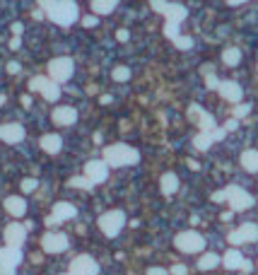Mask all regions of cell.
I'll use <instances>...</instances> for the list:
<instances>
[{
  "label": "cell",
  "instance_id": "cell-47",
  "mask_svg": "<svg viewBox=\"0 0 258 275\" xmlns=\"http://www.w3.org/2000/svg\"><path fill=\"white\" fill-rule=\"evenodd\" d=\"M22 104H24V107H32V97L24 94V97H22Z\"/></svg>",
  "mask_w": 258,
  "mask_h": 275
},
{
  "label": "cell",
  "instance_id": "cell-10",
  "mask_svg": "<svg viewBox=\"0 0 258 275\" xmlns=\"http://www.w3.org/2000/svg\"><path fill=\"white\" fill-rule=\"evenodd\" d=\"M256 239H258V224L246 222V224H241L239 229L229 232L227 241H229L232 246H239V244H251V241H256Z\"/></svg>",
  "mask_w": 258,
  "mask_h": 275
},
{
  "label": "cell",
  "instance_id": "cell-2",
  "mask_svg": "<svg viewBox=\"0 0 258 275\" xmlns=\"http://www.w3.org/2000/svg\"><path fill=\"white\" fill-rule=\"evenodd\" d=\"M140 152L130 145H109L104 150V162L109 166H133L138 165Z\"/></svg>",
  "mask_w": 258,
  "mask_h": 275
},
{
  "label": "cell",
  "instance_id": "cell-15",
  "mask_svg": "<svg viewBox=\"0 0 258 275\" xmlns=\"http://www.w3.org/2000/svg\"><path fill=\"white\" fill-rule=\"evenodd\" d=\"M0 140H5L7 145H17L24 140V128L19 123H5L0 126Z\"/></svg>",
  "mask_w": 258,
  "mask_h": 275
},
{
  "label": "cell",
  "instance_id": "cell-9",
  "mask_svg": "<svg viewBox=\"0 0 258 275\" xmlns=\"http://www.w3.org/2000/svg\"><path fill=\"white\" fill-rule=\"evenodd\" d=\"M19 261H22V251L19 249L2 246L0 249V275H15Z\"/></svg>",
  "mask_w": 258,
  "mask_h": 275
},
{
  "label": "cell",
  "instance_id": "cell-27",
  "mask_svg": "<svg viewBox=\"0 0 258 275\" xmlns=\"http://www.w3.org/2000/svg\"><path fill=\"white\" fill-rule=\"evenodd\" d=\"M210 145H212V135H210V133H198V135L193 138V147L201 150V152L210 150Z\"/></svg>",
  "mask_w": 258,
  "mask_h": 275
},
{
  "label": "cell",
  "instance_id": "cell-50",
  "mask_svg": "<svg viewBox=\"0 0 258 275\" xmlns=\"http://www.w3.org/2000/svg\"><path fill=\"white\" fill-rule=\"evenodd\" d=\"M2 102H5V97H2V94H0V104H2Z\"/></svg>",
  "mask_w": 258,
  "mask_h": 275
},
{
  "label": "cell",
  "instance_id": "cell-26",
  "mask_svg": "<svg viewBox=\"0 0 258 275\" xmlns=\"http://www.w3.org/2000/svg\"><path fill=\"white\" fill-rule=\"evenodd\" d=\"M220 266V256L217 254H203L201 261H198V268L201 271H212V268H217Z\"/></svg>",
  "mask_w": 258,
  "mask_h": 275
},
{
  "label": "cell",
  "instance_id": "cell-41",
  "mask_svg": "<svg viewBox=\"0 0 258 275\" xmlns=\"http://www.w3.org/2000/svg\"><path fill=\"white\" fill-rule=\"evenodd\" d=\"M148 275H169V273H166L164 268H159V266H155V268H150V271H148Z\"/></svg>",
  "mask_w": 258,
  "mask_h": 275
},
{
  "label": "cell",
  "instance_id": "cell-1",
  "mask_svg": "<svg viewBox=\"0 0 258 275\" xmlns=\"http://www.w3.org/2000/svg\"><path fill=\"white\" fill-rule=\"evenodd\" d=\"M41 7L46 10V15L53 19L55 24H60V27H70L75 19L80 17V10H77V5L75 2H41Z\"/></svg>",
  "mask_w": 258,
  "mask_h": 275
},
{
  "label": "cell",
  "instance_id": "cell-33",
  "mask_svg": "<svg viewBox=\"0 0 258 275\" xmlns=\"http://www.w3.org/2000/svg\"><path fill=\"white\" fill-rule=\"evenodd\" d=\"M174 44H176V49H181V51H188V49L193 46V39H191V37H179L176 41H174Z\"/></svg>",
  "mask_w": 258,
  "mask_h": 275
},
{
  "label": "cell",
  "instance_id": "cell-21",
  "mask_svg": "<svg viewBox=\"0 0 258 275\" xmlns=\"http://www.w3.org/2000/svg\"><path fill=\"white\" fill-rule=\"evenodd\" d=\"M77 215V208L73 203H55L53 205V218L58 222H65V220H73Z\"/></svg>",
  "mask_w": 258,
  "mask_h": 275
},
{
  "label": "cell",
  "instance_id": "cell-3",
  "mask_svg": "<svg viewBox=\"0 0 258 275\" xmlns=\"http://www.w3.org/2000/svg\"><path fill=\"white\" fill-rule=\"evenodd\" d=\"M73 73H75V63H73V58H68V55L53 58L49 63V75H51L53 82H68L73 77Z\"/></svg>",
  "mask_w": 258,
  "mask_h": 275
},
{
  "label": "cell",
  "instance_id": "cell-14",
  "mask_svg": "<svg viewBox=\"0 0 258 275\" xmlns=\"http://www.w3.org/2000/svg\"><path fill=\"white\" fill-rule=\"evenodd\" d=\"M24 239H27V227H24V224L12 222V224H7V227H5V241H7V246H12V249H22Z\"/></svg>",
  "mask_w": 258,
  "mask_h": 275
},
{
  "label": "cell",
  "instance_id": "cell-43",
  "mask_svg": "<svg viewBox=\"0 0 258 275\" xmlns=\"http://www.w3.org/2000/svg\"><path fill=\"white\" fill-rule=\"evenodd\" d=\"M7 73H19V63H7Z\"/></svg>",
  "mask_w": 258,
  "mask_h": 275
},
{
  "label": "cell",
  "instance_id": "cell-28",
  "mask_svg": "<svg viewBox=\"0 0 258 275\" xmlns=\"http://www.w3.org/2000/svg\"><path fill=\"white\" fill-rule=\"evenodd\" d=\"M222 60L227 63V65H239V60H241V51L239 49H224V54H222Z\"/></svg>",
  "mask_w": 258,
  "mask_h": 275
},
{
  "label": "cell",
  "instance_id": "cell-46",
  "mask_svg": "<svg viewBox=\"0 0 258 275\" xmlns=\"http://www.w3.org/2000/svg\"><path fill=\"white\" fill-rule=\"evenodd\" d=\"M19 44H22V41H19V37H15L12 41H10V49H15V51H17V49H19Z\"/></svg>",
  "mask_w": 258,
  "mask_h": 275
},
{
  "label": "cell",
  "instance_id": "cell-12",
  "mask_svg": "<svg viewBox=\"0 0 258 275\" xmlns=\"http://www.w3.org/2000/svg\"><path fill=\"white\" fill-rule=\"evenodd\" d=\"M85 176H87L92 183L106 181V176H109V165H106L104 160H92V162L85 165Z\"/></svg>",
  "mask_w": 258,
  "mask_h": 275
},
{
  "label": "cell",
  "instance_id": "cell-13",
  "mask_svg": "<svg viewBox=\"0 0 258 275\" xmlns=\"http://www.w3.org/2000/svg\"><path fill=\"white\" fill-rule=\"evenodd\" d=\"M99 273V266L92 256H77L70 263V275H97Z\"/></svg>",
  "mask_w": 258,
  "mask_h": 275
},
{
  "label": "cell",
  "instance_id": "cell-16",
  "mask_svg": "<svg viewBox=\"0 0 258 275\" xmlns=\"http://www.w3.org/2000/svg\"><path fill=\"white\" fill-rule=\"evenodd\" d=\"M222 263H224V268H227V271H239V268H244V271H251V263L241 256L237 249L227 251V254H224V258H222Z\"/></svg>",
  "mask_w": 258,
  "mask_h": 275
},
{
  "label": "cell",
  "instance_id": "cell-30",
  "mask_svg": "<svg viewBox=\"0 0 258 275\" xmlns=\"http://www.w3.org/2000/svg\"><path fill=\"white\" fill-rule=\"evenodd\" d=\"M210 68H212V65H205V70H203V73H205V82H207V87H210V90H217V87H220V80L212 75Z\"/></svg>",
  "mask_w": 258,
  "mask_h": 275
},
{
  "label": "cell",
  "instance_id": "cell-45",
  "mask_svg": "<svg viewBox=\"0 0 258 275\" xmlns=\"http://www.w3.org/2000/svg\"><path fill=\"white\" fill-rule=\"evenodd\" d=\"M46 224H49V227H55V224H60V222L55 220L53 215H49V218H46Z\"/></svg>",
  "mask_w": 258,
  "mask_h": 275
},
{
  "label": "cell",
  "instance_id": "cell-48",
  "mask_svg": "<svg viewBox=\"0 0 258 275\" xmlns=\"http://www.w3.org/2000/svg\"><path fill=\"white\" fill-rule=\"evenodd\" d=\"M102 104H111V94H102Z\"/></svg>",
  "mask_w": 258,
  "mask_h": 275
},
{
  "label": "cell",
  "instance_id": "cell-6",
  "mask_svg": "<svg viewBox=\"0 0 258 275\" xmlns=\"http://www.w3.org/2000/svg\"><path fill=\"white\" fill-rule=\"evenodd\" d=\"M123 224H126V215L121 210H109V213H104L99 218V227H102V232L106 237H116L123 229Z\"/></svg>",
  "mask_w": 258,
  "mask_h": 275
},
{
  "label": "cell",
  "instance_id": "cell-38",
  "mask_svg": "<svg viewBox=\"0 0 258 275\" xmlns=\"http://www.w3.org/2000/svg\"><path fill=\"white\" fill-rule=\"evenodd\" d=\"M212 201H215V203L227 201V193H224V191H215V193H212Z\"/></svg>",
  "mask_w": 258,
  "mask_h": 275
},
{
  "label": "cell",
  "instance_id": "cell-36",
  "mask_svg": "<svg viewBox=\"0 0 258 275\" xmlns=\"http://www.w3.org/2000/svg\"><path fill=\"white\" fill-rule=\"evenodd\" d=\"M210 135H212V140H224V135H227V130H224V128H215V130H212V133H210Z\"/></svg>",
  "mask_w": 258,
  "mask_h": 275
},
{
  "label": "cell",
  "instance_id": "cell-5",
  "mask_svg": "<svg viewBox=\"0 0 258 275\" xmlns=\"http://www.w3.org/2000/svg\"><path fill=\"white\" fill-rule=\"evenodd\" d=\"M174 244H176V249L184 251V254H198V251L205 249V239L201 237L198 232H181V234H176Z\"/></svg>",
  "mask_w": 258,
  "mask_h": 275
},
{
  "label": "cell",
  "instance_id": "cell-29",
  "mask_svg": "<svg viewBox=\"0 0 258 275\" xmlns=\"http://www.w3.org/2000/svg\"><path fill=\"white\" fill-rule=\"evenodd\" d=\"M111 77H113L116 82H126V80H130V68H126V65H118V68H113Z\"/></svg>",
  "mask_w": 258,
  "mask_h": 275
},
{
  "label": "cell",
  "instance_id": "cell-44",
  "mask_svg": "<svg viewBox=\"0 0 258 275\" xmlns=\"http://www.w3.org/2000/svg\"><path fill=\"white\" fill-rule=\"evenodd\" d=\"M22 29H24V27H22L19 22H15V24H12V32H15V37H19V34H22Z\"/></svg>",
  "mask_w": 258,
  "mask_h": 275
},
{
  "label": "cell",
  "instance_id": "cell-17",
  "mask_svg": "<svg viewBox=\"0 0 258 275\" xmlns=\"http://www.w3.org/2000/svg\"><path fill=\"white\" fill-rule=\"evenodd\" d=\"M217 92H220V97H224L227 102H237V104L241 102V94H244V90L239 87V82H234V80H224V82H220Z\"/></svg>",
  "mask_w": 258,
  "mask_h": 275
},
{
  "label": "cell",
  "instance_id": "cell-49",
  "mask_svg": "<svg viewBox=\"0 0 258 275\" xmlns=\"http://www.w3.org/2000/svg\"><path fill=\"white\" fill-rule=\"evenodd\" d=\"M186 165L191 166V169H198V166H201V165H198V162H193V160H188V162H186Z\"/></svg>",
  "mask_w": 258,
  "mask_h": 275
},
{
  "label": "cell",
  "instance_id": "cell-19",
  "mask_svg": "<svg viewBox=\"0 0 258 275\" xmlns=\"http://www.w3.org/2000/svg\"><path fill=\"white\" fill-rule=\"evenodd\" d=\"M191 118L198 121L201 133H212V130H215V118H212L210 113H205L203 109H198V107H191Z\"/></svg>",
  "mask_w": 258,
  "mask_h": 275
},
{
  "label": "cell",
  "instance_id": "cell-4",
  "mask_svg": "<svg viewBox=\"0 0 258 275\" xmlns=\"http://www.w3.org/2000/svg\"><path fill=\"white\" fill-rule=\"evenodd\" d=\"M29 90H32V92H41V97H44L46 102H55V99L60 97V87H58V82H53L51 77H44V75L32 77Z\"/></svg>",
  "mask_w": 258,
  "mask_h": 275
},
{
  "label": "cell",
  "instance_id": "cell-18",
  "mask_svg": "<svg viewBox=\"0 0 258 275\" xmlns=\"http://www.w3.org/2000/svg\"><path fill=\"white\" fill-rule=\"evenodd\" d=\"M77 121V111L73 107H55L53 109V123L55 126H73Z\"/></svg>",
  "mask_w": 258,
  "mask_h": 275
},
{
  "label": "cell",
  "instance_id": "cell-23",
  "mask_svg": "<svg viewBox=\"0 0 258 275\" xmlns=\"http://www.w3.org/2000/svg\"><path fill=\"white\" fill-rule=\"evenodd\" d=\"M41 150L44 152H49V155H58L60 152V147H63V140H60V135H55V133H49V135H44L41 138Z\"/></svg>",
  "mask_w": 258,
  "mask_h": 275
},
{
  "label": "cell",
  "instance_id": "cell-8",
  "mask_svg": "<svg viewBox=\"0 0 258 275\" xmlns=\"http://www.w3.org/2000/svg\"><path fill=\"white\" fill-rule=\"evenodd\" d=\"M224 193H227V201L232 205V213H244V210H249L254 205V196L246 193L239 186H229Z\"/></svg>",
  "mask_w": 258,
  "mask_h": 275
},
{
  "label": "cell",
  "instance_id": "cell-35",
  "mask_svg": "<svg viewBox=\"0 0 258 275\" xmlns=\"http://www.w3.org/2000/svg\"><path fill=\"white\" fill-rule=\"evenodd\" d=\"M37 186H39L37 179H24V181H22V191H24V193H32V191H37Z\"/></svg>",
  "mask_w": 258,
  "mask_h": 275
},
{
  "label": "cell",
  "instance_id": "cell-11",
  "mask_svg": "<svg viewBox=\"0 0 258 275\" xmlns=\"http://www.w3.org/2000/svg\"><path fill=\"white\" fill-rule=\"evenodd\" d=\"M68 237L65 234H60V232H46L44 239H41V249L46 251V254H60V251H65L68 249Z\"/></svg>",
  "mask_w": 258,
  "mask_h": 275
},
{
  "label": "cell",
  "instance_id": "cell-32",
  "mask_svg": "<svg viewBox=\"0 0 258 275\" xmlns=\"http://www.w3.org/2000/svg\"><path fill=\"white\" fill-rule=\"evenodd\" d=\"M164 34L169 39H174V41H176V39L181 37V34H179V24H171V22H166V27H164Z\"/></svg>",
  "mask_w": 258,
  "mask_h": 275
},
{
  "label": "cell",
  "instance_id": "cell-22",
  "mask_svg": "<svg viewBox=\"0 0 258 275\" xmlns=\"http://www.w3.org/2000/svg\"><path fill=\"white\" fill-rule=\"evenodd\" d=\"M159 188H162V193H164V196H174V193L179 191V176H176L174 171L162 174V179H159Z\"/></svg>",
  "mask_w": 258,
  "mask_h": 275
},
{
  "label": "cell",
  "instance_id": "cell-24",
  "mask_svg": "<svg viewBox=\"0 0 258 275\" xmlns=\"http://www.w3.org/2000/svg\"><path fill=\"white\" fill-rule=\"evenodd\" d=\"M241 166L246 171H258V150H246L241 155Z\"/></svg>",
  "mask_w": 258,
  "mask_h": 275
},
{
  "label": "cell",
  "instance_id": "cell-42",
  "mask_svg": "<svg viewBox=\"0 0 258 275\" xmlns=\"http://www.w3.org/2000/svg\"><path fill=\"white\" fill-rule=\"evenodd\" d=\"M128 32H126V29H118V32H116V39H118V41H128Z\"/></svg>",
  "mask_w": 258,
  "mask_h": 275
},
{
  "label": "cell",
  "instance_id": "cell-25",
  "mask_svg": "<svg viewBox=\"0 0 258 275\" xmlns=\"http://www.w3.org/2000/svg\"><path fill=\"white\" fill-rule=\"evenodd\" d=\"M116 0H94L92 2V10L94 15H109V12H113L116 10Z\"/></svg>",
  "mask_w": 258,
  "mask_h": 275
},
{
  "label": "cell",
  "instance_id": "cell-39",
  "mask_svg": "<svg viewBox=\"0 0 258 275\" xmlns=\"http://www.w3.org/2000/svg\"><path fill=\"white\" fill-rule=\"evenodd\" d=\"M186 273H188L186 266H174V268H171V275H186Z\"/></svg>",
  "mask_w": 258,
  "mask_h": 275
},
{
  "label": "cell",
  "instance_id": "cell-34",
  "mask_svg": "<svg viewBox=\"0 0 258 275\" xmlns=\"http://www.w3.org/2000/svg\"><path fill=\"white\" fill-rule=\"evenodd\" d=\"M251 113V104H239V107H234V118H244V116H249Z\"/></svg>",
  "mask_w": 258,
  "mask_h": 275
},
{
  "label": "cell",
  "instance_id": "cell-31",
  "mask_svg": "<svg viewBox=\"0 0 258 275\" xmlns=\"http://www.w3.org/2000/svg\"><path fill=\"white\" fill-rule=\"evenodd\" d=\"M70 186H73V188H92L94 183L90 181V179H87V176H73V179H70Z\"/></svg>",
  "mask_w": 258,
  "mask_h": 275
},
{
  "label": "cell",
  "instance_id": "cell-7",
  "mask_svg": "<svg viewBox=\"0 0 258 275\" xmlns=\"http://www.w3.org/2000/svg\"><path fill=\"white\" fill-rule=\"evenodd\" d=\"M159 15H164L166 22H171V24H179L181 19H186L188 15V10H186L184 5H179V2H159V0H152L150 2Z\"/></svg>",
  "mask_w": 258,
  "mask_h": 275
},
{
  "label": "cell",
  "instance_id": "cell-20",
  "mask_svg": "<svg viewBox=\"0 0 258 275\" xmlns=\"http://www.w3.org/2000/svg\"><path fill=\"white\" fill-rule=\"evenodd\" d=\"M5 210H7L12 218H22V215L27 213V203H24V198H19V196H7V198H5Z\"/></svg>",
  "mask_w": 258,
  "mask_h": 275
},
{
  "label": "cell",
  "instance_id": "cell-51",
  "mask_svg": "<svg viewBox=\"0 0 258 275\" xmlns=\"http://www.w3.org/2000/svg\"><path fill=\"white\" fill-rule=\"evenodd\" d=\"M60 275H70V273H60Z\"/></svg>",
  "mask_w": 258,
  "mask_h": 275
},
{
  "label": "cell",
  "instance_id": "cell-40",
  "mask_svg": "<svg viewBox=\"0 0 258 275\" xmlns=\"http://www.w3.org/2000/svg\"><path fill=\"white\" fill-rule=\"evenodd\" d=\"M82 24H85V27H94V24H97V17H94V15H87V17H82Z\"/></svg>",
  "mask_w": 258,
  "mask_h": 275
},
{
  "label": "cell",
  "instance_id": "cell-37",
  "mask_svg": "<svg viewBox=\"0 0 258 275\" xmlns=\"http://www.w3.org/2000/svg\"><path fill=\"white\" fill-rule=\"evenodd\" d=\"M237 128H239V121H237V118H229V121L224 123V130H237Z\"/></svg>",
  "mask_w": 258,
  "mask_h": 275
}]
</instances>
